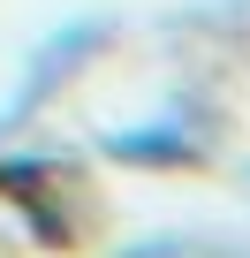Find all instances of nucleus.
Segmentation results:
<instances>
[{"label": "nucleus", "mask_w": 250, "mask_h": 258, "mask_svg": "<svg viewBox=\"0 0 250 258\" xmlns=\"http://www.w3.org/2000/svg\"><path fill=\"white\" fill-rule=\"evenodd\" d=\"M0 205H8L38 250H84L99 228V190L84 152L68 145H16L0 152Z\"/></svg>", "instance_id": "1"}, {"label": "nucleus", "mask_w": 250, "mask_h": 258, "mask_svg": "<svg viewBox=\"0 0 250 258\" xmlns=\"http://www.w3.org/2000/svg\"><path fill=\"white\" fill-rule=\"evenodd\" d=\"M227 137V114L205 99V91H175L159 114L144 121H121V129H99V160L114 167H159V175H182V167H205Z\"/></svg>", "instance_id": "2"}, {"label": "nucleus", "mask_w": 250, "mask_h": 258, "mask_svg": "<svg viewBox=\"0 0 250 258\" xmlns=\"http://www.w3.org/2000/svg\"><path fill=\"white\" fill-rule=\"evenodd\" d=\"M114 46V23L106 16H76V23H61V31H46L38 38V53H31V69H23V91H16V106L0 114V129H23L38 106H53L99 53Z\"/></svg>", "instance_id": "3"}, {"label": "nucleus", "mask_w": 250, "mask_h": 258, "mask_svg": "<svg viewBox=\"0 0 250 258\" xmlns=\"http://www.w3.org/2000/svg\"><path fill=\"white\" fill-rule=\"evenodd\" d=\"M114 258H250V235H235V228H159V235L121 243Z\"/></svg>", "instance_id": "4"}]
</instances>
